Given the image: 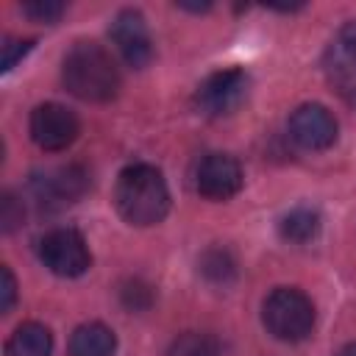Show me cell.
Returning <instances> with one entry per match:
<instances>
[{
  "instance_id": "obj_3",
  "label": "cell",
  "mask_w": 356,
  "mask_h": 356,
  "mask_svg": "<svg viewBox=\"0 0 356 356\" xmlns=\"http://www.w3.org/2000/svg\"><path fill=\"white\" fill-rule=\"evenodd\" d=\"M264 328L281 342H300L314 328V303L295 286H278L261 306Z\"/></svg>"
},
{
  "instance_id": "obj_19",
  "label": "cell",
  "mask_w": 356,
  "mask_h": 356,
  "mask_svg": "<svg viewBox=\"0 0 356 356\" xmlns=\"http://www.w3.org/2000/svg\"><path fill=\"white\" fill-rule=\"evenodd\" d=\"M153 300V289L142 281H131L125 289H122V303L128 309H147Z\"/></svg>"
},
{
  "instance_id": "obj_17",
  "label": "cell",
  "mask_w": 356,
  "mask_h": 356,
  "mask_svg": "<svg viewBox=\"0 0 356 356\" xmlns=\"http://www.w3.org/2000/svg\"><path fill=\"white\" fill-rule=\"evenodd\" d=\"M67 11V6L61 0H31V3H22V14L31 17L33 22H56L61 19V14Z\"/></svg>"
},
{
  "instance_id": "obj_7",
  "label": "cell",
  "mask_w": 356,
  "mask_h": 356,
  "mask_svg": "<svg viewBox=\"0 0 356 356\" xmlns=\"http://www.w3.org/2000/svg\"><path fill=\"white\" fill-rule=\"evenodd\" d=\"M108 36H111L114 47L120 50V56L125 58L128 67L142 70V67L150 64V58H153V39H150L145 17L136 8H122L111 19V25H108Z\"/></svg>"
},
{
  "instance_id": "obj_1",
  "label": "cell",
  "mask_w": 356,
  "mask_h": 356,
  "mask_svg": "<svg viewBox=\"0 0 356 356\" xmlns=\"http://www.w3.org/2000/svg\"><path fill=\"white\" fill-rule=\"evenodd\" d=\"M114 206L131 225L147 228L161 222L170 211V189L161 170H156L153 164L125 167L114 184Z\"/></svg>"
},
{
  "instance_id": "obj_8",
  "label": "cell",
  "mask_w": 356,
  "mask_h": 356,
  "mask_svg": "<svg viewBox=\"0 0 356 356\" xmlns=\"http://www.w3.org/2000/svg\"><path fill=\"white\" fill-rule=\"evenodd\" d=\"M195 189L206 200H228L242 189V167L228 153H209L197 161Z\"/></svg>"
},
{
  "instance_id": "obj_23",
  "label": "cell",
  "mask_w": 356,
  "mask_h": 356,
  "mask_svg": "<svg viewBox=\"0 0 356 356\" xmlns=\"http://www.w3.org/2000/svg\"><path fill=\"white\" fill-rule=\"evenodd\" d=\"M337 356H356V342H348L345 348H339Z\"/></svg>"
},
{
  "instance_id": "obj_12",
  "label": "cell",
  "mask_w": 356,
  "mask_h": 356,
  "mask_svg": "<svg viewBox=\"0 0 356 356\" xmlns=\"http://www.w3.org/2000/svg\"><path fill=\"white\" fill-rule=\"evenodd\" d=\"M117 337L103 323H83L70 337V356H114Z\"/></svg>"
},
{
  "instance_id": "obj_20",
  "label": "cell",
  "mask_w": 356,
  "mask_h": 356,
  "mask_svg": "<svg viewBox=\"0 0 356 356\" xmlns=\"http://www.w3.org/2000/svg\"><path fill=\"white\" fill-rule=\"evenodd\" d=\"M31 39H14V36H6L3 39V70H11L28 50H31Z\"/></svg>"
},
{
  "instance_id": "obj_21",
  "label": "cell",
  "mask_w": 356,
  "mask_h": 356,
  "mask_svg": "<svg viewBox=\"0 0 356 356\" xmlns=\"http://www.w3.org/2000/svg\"><path fill=\"white\" fill-rule=\"evenodd\" d=\"M14 300H17V281H14L11 267L3 264L0 267V312L8 314L11 306H14Z\"/></svg>"
},
{
  "instance_id": "obj_9",
  "label": "cell",
  "mask_w": 356,
  "mask_h": 356,
  "mask_svg": "<svg viewBox=\"0 0 356 356\" xmlns=\"http://www.w3.org/2000/svg\"><path fill=\"white\" fill-rule=\"evenodd\" d=\"M289 139L303 150H325L337 142V120L320 103H303L289 114Z\"/></svg>"
},
{
  "instance_id": "obj_13",
  "label": "cell",
  "mask_w": 356,
  "mask_h": 356,
  "mask_svg": "<svg viewBox=\"0 0 356 356\" xmlns=\"http://www.w3.org/2000/svg\"><path fill=\"white\" fill-rule=\"evenodd\" d=\"M53 337L42 323H19L6 342V356H50Z\"/></svg>"
},
{
  "instance_id": "obj_22",
  "label": "cell",
  "mask_w": 356,
  "mask_h": 356,
  "mask_svg": "<svg viewBox=\"0 0 356 356\" xmlns=\"http://www.w3.org/2000/svg\"><path fill=\"white\" fill-rule=\"evenodd\" d=\"M178 8H186V11H195V14H200V11H209L211 6L209 3H203V6H197V3H175Z\"/></svg>"
},
{
  "instance_id": "obj_18",
  "label": "cell",
  "mask_w": 356,
  "mask_h": 356,
  "mask_svg": "<svg viewBox=\"0 0 356 356\" xmlns=\"http://www.w3.org/2000/svg\"><path fill=\"white\" fill-rule=\"evenodd\" d=\"M0 222H3V231H6V234L14 231V228L22 222V203H19L11 192H6L3 200H0Z\"/></svg>"
},
{
  "instance_id": "obj_14",
  "label": "cell",
  "mask_w": 356,
  "mask_h": 356,
  "mask_svg": "<svg viewBox=\"0 0 356 356\" xmlns=\"http://www.w3.org/2000/svg\"><path fill=\"white\" fill-rule=\"evenodd\" d=\"M278 234L292 245H306L320 234V214L309 206H298L281 217Z\"/></svg>"
},
{
  "instance_id": "obj_4",
  "label": "cell",
  "mask_w": 356,
  "mask_h": 356,
  "mask_svg": "<svg viewBox=\"0 0 356 356\" xmlns=\"http://www.w3.org/2000/svg\"><path fill=\"white\" fill-rule=\"evenodd\" d=\"M39 259L53 275H61V278H78L92 264L89 245L75 228L47 231L39 239Z\"/></svg>"
},
{
  "instance_id": "obj_15",
  "label": "cell",
  "mask_w": 356,
  "mask_h": 356,
  "mask_svg": "<svg viewBox=\"0 0 356 356\" xmlns=\"http://www.w3.org/2000/svg\"><path fill=\"white\" fill-rule=\"evenodd\" d=\"M200 273L211 281V284H231L234 281V275H236V261H234V256L228 253V250H222V248H211V250H206L203 256H200Z\"/></svg>"
},
{
  "instance_id": "obj_2",
  "label": "cell",
  "mask_w": 356,
  "mask_h": 356,
  "mask_svg": "<svg viewBox=\"0 0 356 356\" xmlns=\"http://www.w3.org/2000/svg\"><path fill=\"white\" fill-rule=\"evenodd\" d=\"M61 81L70 95L86 103H108L120 92V70L97 42H75L61 64Z\"/></svg>"
},
{
  "instance_id": "obj_10",
  "label": "cell",
  "mask_w": 356,
  "mask_h": 356,
  "mask_svg": "<svg viewBox=\"0 0 356 356\" xmlns=\"http://www.w3.org/2000/svg\"><path fill=\"white\" fill-rule=\"evenodd\" d=\"M33 195L42 206H67L75 203L78 197L86 195L89 189V175L78 164H64L56 170H47L31 181Z\"/></svg>"
},
{
  "instance_id": "obj_6",
  "label": "cell",
  "mask_w": 356,
  "mask_h": 356,
  "mask_svg": "<svg viewBox=\"0 0 356 356\" xmlns=\"http://www.w3.org/2000/svg\"><path fill=\"white\" fill-rule=\"evenodd\" d=\"M248 72L239 67H228V70H217L211 72L195 92V103L203 114L209 117H222L231 114L248 95Z\"/></svg>"
},
{
  "instance_id": "obj_16",
  "label": "cell",
  "mask_w": 356,
  "mask_h": 356,
  "mask_svg": "<svg viewBox=\"0 0 356 356\" xmlns=\"http://www.w3.org/2000/svg\"><path fill=\"white\" fill-rule=\"evenodd\" d=\"M167 356H220V342L211 334L186 331L172 339Z\"/></svg>"
},
{
  "instance_id": "obj_5",
  "label": "cell",
  "mask_w": 356,
  "mask_h": 356,
  "mask_svg": "<svg viewBox=\"0 0 356 356\" xmlns=\"http://www.w3.org/2000/svg\"><path fill=\"white\" fill-rule=\"evenodd\" d=\"M28 131H31V139L47 150V153H58V150H67L75 139H78V117L61 106V103H42L31 111V120H28Z\"/></svg>"
},
{
  "instance_id": "obj_11",
  "label": "cell",
  "mask_w": 356,
  "mask_h": 356,
  "mask_svg": "<svg viewBox=\"0 0 356 356\" xmlns=\"http://www.w3.org/2000/svg\"><path fill=\"white\" fill-rule=\"evenodd\" d=\"M325 72L334 83L348 86L356 81V22H345L325 47Z\"/></svg>"
}]
</instances>
